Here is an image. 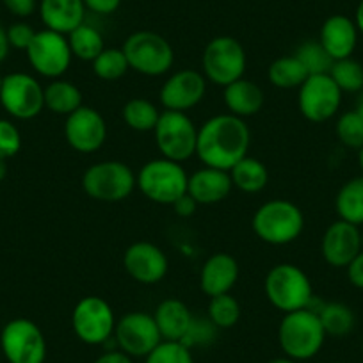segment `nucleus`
<instances>
[{
	"label": "nucleus",
	"mask_w": 363,
	"mask_h": 363,
	"mask_svg": "<svg viewBox=\"0 0 363 363\" xmlns=\"http://www.w3.org/2000/svg\"><path fill=\"white\" fill-rule=\"evenodd\" d=\"M125 57L134 72L145 77L166 75L174 62V52L169 41L153 30H138L125 40Z\"/></svg>",
	"instance_id": "0eeeda50"
},
{
	"label": "nucleus",
	"mask_w": 363,
	"mask_h": 363,
	"mask_svg": "<svg viewBox=\"0 0 363 363\" xmlns=\"http://www.w3.org/2000/svg\"><path fill=\"white\" fill-rule=\"evenodd\" d=\"M123 267L128 277L138 284L155 285L167 274L169 262L159 246L148 240H139L125 250Z\"/></svg>",
	"instance_id": "a211bd4d"
},
{
	"label": "nucleus",
	"mask_w": 363,
	"mask_h": 363,
	"mask_svg": "<svg viewBox=\"0 0 363 363\" xmlns=\"http://www.w3.org/2000/svg\"><path fill=\"white\" fill-rule=\"evenodd\" d=\"M317 315H319L326 337L330 335V337L340 338L354 330V312L347 305H344V303H326V305H323L317 310Z\"/></svg>",
	"instance_id": "7c9ffc66"
},
{
	"label": "nucleus",
	"mask_w": 363,
	"mask_h": 363,
	"mask_svg": "<svg viewBox=\"0 0 363 363\" xmlns=\"http://www.w3.org/2000/svg\"><path fill=\"white\" fill-rule=\"evenodd\" d=\"M267 77L269 82L278 89H299V86L308 79V73L299 59L292 54L274 59L267 68Z\"/></svg>",
	"instance_id": "c85d7f7f"
},
{
	"label": "nucleus",
	"mask_w": 363,
	"mask_h": 363,
	"mask_svg": "<svg viewBox=\"0 0 363 363\" xmlns=\"http://www.w3.org/2000/svg\"><path fill=\"white\" fill-rule=\"evenodd\" d=\"M189 174L180 162L169 159H153L135 174V186L146 200L159 205H173L187 193Z\"/></svg>",
	"instance_id": "39448f33"
},
{
	"label": "nucleus",
	"mask_w": 363,
	"mask_h": 363,
	"mask_svg": "<svg viewBox=\"0 0 363 363\" xmlns=\"http://www.w3.org/2000/svg\"><path fill=\"white\" fill-rule=\"evenodd\" d=\"M335 134L338 141L352 150H359L363 146V120L354 109L345 111L338 116L335 125Z\"/></svg>",
	"instance_id": "e433bc0d"
},
{
	"label": "nucleus",
	"mask_w": 363,
	"mask_h": 363,
	"mask_svg": "<svg viewBox=\"0 0 363 363\" xmlns=\"http://www.w3.org/2000/svg\"><path fill=\"white\" fill-rule=\"evenodd\" d=\"M84 6L96 15H113L121 6V0H84Z\"/></svg>",
	"instance_id": "c03bdc74"
},
{
	"label": "nucleus",
	"mask_w": 363,
	"mask_h": 363,
	"mask_svg": "<svg viewBox=\"0 0 363 363\" xmlns=\"http://www.w3.org/2000/svg\"><path fill=\"white\" fill-rule=\"evenodd\" d=\"M345 272H347L349 284L352 287L362 289L363 291V250L349 262L347 267H345Z\"/></svg>",
	"instance_id": "37998d69"
},
{
	"label": "nucleus",
	"mask_w": 363,
	"mask_h": 363,
	"mask_svg": "<svg viewBox=\"0 0 363 363\" xmlns=\"http://www.w3.org/2000/svg\"><path fill=\"white\" fill-rule=\"evenodd\" d=\"M251 130L242 118L233 114L212 116L198 128L196 155L203 166L230 171L247 155Z\"/></svg>",
	"instance_id": "f257e3e1"
},
{
	"label": "nucleus",
	"mask_w": 363,
	"mask_h": 363,
	"mask_svg": "<svg viewBox=\"0 0 363 363\" xmlns=\"http://www.w3.org/2000/svg\"><path fill=\"white\" fill-rule=\"evenodd\" d=\"M6 160L8 159H2V157H0V182L8 177V162H6Z\"/></svg>",
	"instance_id": "3c124183"
},
{
	"label": "nucleus",
	"mask_w": 363,
	"mask_h": 363,
	"mask_svg": "<svg viewBox=\"0 0 363 363\" xmlns=\"http://www.w3.org/2000/svg\"><path fill=\"white\" fill-rule=\"evenodd\" d=\"M354 23H356V27H358L359 34H363V0H359L358 8H356Z\"/></svg>",
	"instance_id": "09e8293b"
},
{
	"label": "nucleus",
	"mask_w": 363,
	"mask_h": 363,
	"mask_svg": "<svg viewBox=\"0 0 363 363\" xmlns=\"http://www.w3.org/2000/svg\"><path fill=\"white\" fill-rule=\"evenodd\" d=\"M36 33L38 30H34L33 27L26 22H16L6 29L9 47L16 48V50H27V48H29V45L33 43Z\"/></svg>",
	"instance_id": "ea45409f"
},
{
	"label": "nucleus",
	"mask_w": 363,
	"mask_h": 363,
	"mask_svg": "<svg viewBox=\"0 0 363 363\" xmlns=\"http://www.w3.org/2000/svg\"><path fill=\"white\" fill-rule=\"evenodd\" d=\"M294 55L299 59V62L305 66L308 77L330 73L331 65H333V59H331V55L324 50V47L319 43V40H308L305 41V43H301Z\"/></svg>",
	"instance_id": "c9c22d12"
},
{
	"label": "nucleus",
	"mask_w": 363,
	"mask_h": 363,
	"mask_svg": "<svg viewBox=\"0 0 363 363\" xmlns=\"http://www.w3.org/2000/svg\"><path fill=\"white\" fill-rule=\"evenodd\" d=\"M251 226L262 242L285 246L299 239L305 228V216L292 201L269 200L255 211Z\"/></svg>",
	"instance_id": "f03ea898"
},
{
	"label": "nucleus",
	"mask_w": 363,
	"mask_h": 363,
	"mask_svg": "<svg viewBox=\"0 0 363 363\" xmlns=\"http://www.w3.org/2000/svg\"><path fill=\"white\" fill-rule=\"evenodd\" d=\"M0 347L9 363H45L47 340L43 331L30 319H13L2 328Z\"/></svg>",
	"instance_id": "9b49d317"
},
{
	"label": "nucleus",
	"mask_w": 363,
	"mask_h": 363,
	"mask_svg": "<svg viewBox=\"0 0 363 363\" xmlns=\"http://www.w3.org/2000/svg\"><path fill=\"white\" fill-rule=\"evenodd\" d=\"M342 93L328 73L310 75L299 86L298 106L303 118L312 123H324L337 116L342 106Z\"/></svg>",
	"instance_id": "2eb2a0df"
},
{
	"label": "nucleus",
	"mask_w": 363,
	"mask_h": 363,
	"mask_svg": "<svg viewBox=\"0 0 363 363\" xmlns=\"http://www.w3.org/2000/svg\"><path fill=\"white\" fill-rule=\"evenodd\" d=\"M358 27L354 20L345 15H331L324 20L319 33V43L331 55L333 61L352 57L358 45Z\"/></svg>",
	"instance_id": "412c9836"
},
{
	"label": "nucleus",
	"mask_w": 363,
	"mask_h": 363,
	"mask_svg": "<svg viewBox=\"0 0 363 363\" xmlns=\"http://www.w3.org/2000/svg\"><path fill=\"white\" fill-rule=\"evenodd\" d=\"M239 280V262L230 253H214L205 260L200 272L201 292L208 298L228 294Z\"/></svg>",
	"instance_id": "aec40b11"
},
{
	"label": "nucleus",
	"mask_w": 363,
	"mask_h": 363,
	"mask_svg": "<svg viewBox=\"0 0 363 363\" xmlns=\"http://www.w3.org/2000/svg\"><path fill=\"white\" fill-rule=\"evenodd\" d=\"M65 138L75 152L95 153L106 143L107 123L99 111L82 106L66 116Z\"/></svg>",
	"instance_id": "f3484780"
},
{
	"label": "nucleus",
	"mask_w": 363,
	"mask_h": 363,
	"mask_svg": "<svg viewBox=\"0 0 363 363\" xmlns=\"http://www.w3.org/2000/svg\"><path fill=\"white\" fill-rule=\"evenodd\" d=\"M363 237L359 226L337 219L324 232L320 240V253L331 267L345 269L349 262L362 251Z\"/></svg>",
	"instance_id": "6ab92c4d"
},
{
	"label": "nucleus",
	"mask_w": 363,
	"mask_h": 363,
	"mask_svg": "<svg viewBox=\"0 0 363 363\" xmlns=\"http://www.w3.org/2000/svg\"><path fill=\"white\" fill-rule=\"evenodd\" d=\"M26 54L34 72L52 80L61 79L73 59L68 38L50 29L38 30Z\"/></svg>",
	"instance_id": "ddd939ff"
},
{
	"label": "nucleus",
	"mask_w": 363,
	"mask_h": 363,
	"mask_svg": "<svg viewBox=\"0 0 363 363\" xmlns=\"http://www.w3.org/2000/svg\"><path fill=\"white\" fill-rule=\"evenodd\" d=\"M223 100L230 114L237 118L255 116L262 111L265 102L264 91L253 80L239 79L235 82L223 87Z\"/></svg>",
	"instance_id": "393cba45"
},
{
	"label": "nucleus",
	"mask_w": 363,
	"mask_h": 363,
	"mask_svg": "<svg viewBox=\"0 0 363 363\" xmlns=\"http://www.w3.org/2000/svg\"><path fill=\"white\" fill-rule=\"evenodd\" d=\"M2 2H4L6 9L18 18H27L38 8V0H2Z\"/></svg>",
	"instance_id": "79ce46f5"
},
{
	"label": "nucleus",
	"mask_w": 363,
	"mask_h": 363,
	"mask_svg": "<svg viewBox=\"0 0 363 363\" xmlns=\"http://www.w3.org/2000/svg\"><path fill=\"white\" fill-rule=\"evenodd\" d=\"M198 208V203L194 201L193 196H189V194H184V196L178 198L177 201L173 203V211L174 214L180 216V218H191V216L196 212Z\"/></svg>",
	"instance_id": "a18cd8bd"
},
{
	"label": "nucleus",
	"mask_w": 363,
	"mask_h": 363,
	"mask_svg": "<svg viewBox=\"0 0 363 363\" xmlns=\"http://www.w3.org/2000/svg\"><path fill=\"white\" fill-rule=\"evenodd\" d=\"M228 173L232 178V186L240 193H260L269 184V171L265 164L250 155L240 159Z\"/></svg>",
	"instance_id": "a878e982"
},
{
	"label": "nucleus",
	"mask_w": 363,
	"mask_h": 363,
	"mask_svg": "<svg viewBox=\"0 0 363 363\" xmlns=\"http://www.w3.org/2000/svg\"><path fill=\"white\" fill-rule=\"evenodd\" d=\"M135 173L120 160H102L91 164L82 174V189L91 200L116 203L134 193Z\"/></svg>",
	"instance_id": "423d86ee"
},
{
	"label": "nucleus",
	"mask_w": 363,
	"mask_h": 363,
	"mask_svg": "<svg viewBox=\"0 0 363 363\" xmlns=\"http://www.w3.org/2000/svg\"><path fill=\"white\" fill-rule=\"evenodd\" d=\"M267 363H298V362L292 358H287V356H280V358H272L271 362H267Z\"/></svg>",
	"instance_id": "603ef678"
},
{
	"label": "nucleus",
	"mask_w": 363,
	"mask_h": 363,
	"mask_svg": "<svg viewBox=\"0 0 363 363\" xmlns=\"http://www.w3.org/2000/svg\"><path fill=\"white\" fill-rule=\"evenodd\" d=\"M232 178L228 171L216 167H201L194 171L187 180V194L194 198L198 205H214L226 200L232 193Z\"/></svg>",
	"instance_id": "4be33fe9"
},
{
	"label": "nucleus",
	"mask_w": 363,
	"mask_h": 363,
	"mask_svg": "<svg viewBox=\"0 0 363 363\" xmlns=\"http://www.w3.org/2000/svg\"><path fill=\"white\" fill-rule=\"evenodd\" d=\"M66 38H68L72 55L75 59H80V61L93 62L102 54L104 48H106L102 33L99 29H95L93 26H87V23L79 26Z\"/></svg>",
	"instance_id": "c756f323"
},
{
	"label": "nucleus",
	"mask_w": 363,
	"mask_h": 363,
	"mask_svg": "<svg viewBox=\"0 0 363 363\" xmlns=\"http://www.w3.org/2000/svg\"><path fill=\"white\" fill-rule=\"evenodd\" d=\"M91 68L99 79L113 82V80H120L121 77H125L130 66H128L121 48H104L102 54L91 62Z\"/></svg>",
	"instance_id": "f704fd0d"
},
{
	"label": "nucleus",
	"mask_w": 363,
	"mask_h": 363,
	"mask_svg": "<svg viewBox=\"0 0 363 363\" xmlns=\"http://www.w3.org/2000/svg\"><path fill=\"white\" fill-rule=\"evenodd\" d=\"M114 342L130 358H146L162 342L152 313L128 312L116 320Z\"/></svg>",
	"instance_id": "4468645a"
},
{
	"label": "nucleus",
	"mask_w": 363,
	"mask_h": 363,
	"mask_svg": "<svg viewBox=\"0 0 363 363\" xmlns=\"http://www.w3.org/2000/svg\"><path fill=\"white\" fill-rule=\"evenodd\" d=\"M9 43H8V34H6V27L0 23V62L4 61L9 54Z\"/></svg>",
	"instance_id": "de8ad7c7"
},
{
	"label": "nucleus",
	"mask_w": 363,
	"mask_h": 363,
	"mask_svg": "<svg viewBox=\"0 0 363 363\" xmlns=\"http://www.w3.org/2000/svg\"><path fill=\"white\" fill-rule=\"evenodd\" d=\"M82 93L73 82L65 79H54L45 87V109L59 116H69L82 107Z\"/></svg>",
	"instance_id": "bb28decb"
},
{
	"label": "nucleus",
	"mask_w": 363,
	"mask_h": 363,
	"mask_svg": "<svg viewBox=\"0 0 363 363\" xmlns=\"http://www.w3.org/2000/svg\"><path fill=\"white\" fill-rule=\"evenodd\" d=\"M153 319H155L162 340L182 342L186 338L194 317L186 303L177 298H169L159 303Z\"/></svg>",
	"instance_id": "b1692460"
},
{
	"label": "nucleus",
	"mask_w": 363,
	"mask_h": 363,
	"mask_svg": "<svg viewBox=\"0 0 363 363\" xmlns=\"http://www.w3.org/2000/svg\"><path fill=\"white\" fill-rule=\"evenodd\" d=\"M326 333L319 315L313 310H296L285 313L278 328V344L287 358L305 362L319 354Z\"/></svg>",
	"instance_id": "7ed1b4c3"
},
{
	"label": "nucleus",
	"mask_w": 363,
	"mask_h": 363,
	"mask_svg": "<svg viewBox=\"0 0 363 363\" xmlns=\"http://www.w3.org/2000/svg\"><path fill=\"white\" fill-rule=\"evenodd\" d=\"M246 50L239 40L232 36H218L211 40L201 55V68L207 82L226 87L242 79L246 73Z\"/></svg>",
	"instance_id": "6e6552de"
},
{
	"label": "nucleus",
	"mask_w": 363,
	"mask_h": 363,
	"mask_svg": "<svg viewBox=\"0 0 363 363\" xmlns=\"http://www.w3.org/2000/svg\"><path fill=\"white\" fill-rule=\"evenodd\" d=\"M358 164H359V169H362V177H363V146L358 150Z\"/></svg>",
	"instance_id": "864d4df0"
},
{
	"label": "nucleus",
	"mask_w": 363,
	"mask_h": 363,
	"mask_svg": "<svg viewBox=\"0 0 363 363\" xmlns=\"http://www.w3.org/2000/svg\"><path fill=\"white\" fill-rule=\"evenodd\" d=\"M333 363H344V362H333Z\"/></svg>",
	"instance_id": "6e6d98bb"
},
{
	"label": "nucleus",
	"mask_w": 363,
	"mask_h": 363,
	"mask_svg": "<svg viewBox=\"0 0 363 363\" xmlns=\"http://www.w3.org/2000/svg\"><path fill=\"white\" fill-rule=\"evenodd\" d=\"M0 104L9 116L33 120L45 109V87L29 73H9L2 79Z\"/></svg>",
	"instance_id": "f8f14e48"
},
{
	"label": "nucleus",
	"mask_w": 363,
	"mask_h": 363,
	"mask_svg": "<svg viewBox=\"0 0 363 363\" xmlns=\"http://www.w3.org/2000/svg\"><path fill=\"white\" fill-rule=\"evenodd\" d=\"M40 16L45 29L68 36L86 18L84 0H41Z\"/></svg>",
	"instance_id": "5701e85b"
},
{
	"label": "nucleus",
	"mask_w": 363,
	"mask_h": 363,
	"mask_svg": "<svg viewBox=\"0 0 363 363\" xmlns=\"http://www.w3.org/2000/svg\"><path fill=\"white\" fill-rule=\"evenodd\" d=\"M362 351H363V342H362Z\"/></svg>",
	"instance_id": "4d7b16f0"
},
{
	"label": "nucleus",
	"mask_w": 363,
	"mask_h": 363,
	"mask_svg": "<svg viewBox=\"0 0 363 363\" xmlns=\"http://www.w3.org/2000/svg\"><path fill=\"white\" fill-rule=\"evenodd\" d=\"M125 125L135 132H153L159 123L160 111L146 99H132L121 109Z\"/></svg>",
	"instance_id": "2f4dec72"
},
{
	"label": "nucleus",
	"mask_w": 363,
	"mask_h": 363,
	"mask_svg": "<svg viewBox=\"0 0 363 363\" xmlns=\"http://www.w3.org/2000/svg\"><path fill=\"white\" fill-rule=\"evenodd\" d=\"M72 328L80 342L87 345L106 344L116 328L113 306L99 296H86L72 312Z\"/></svg>",
	"instance_id": "9d476101"
},
{
	"label": "nucleus",
	"mask_w": 363,
	"mask_h": 363,
	"mask_svg": "<svg viewBox=\"0 0 363 363\" xmlns=\"http://www.w3.org/2000/svg\"><path fill=\"white\" fill-rule=\"evenodd\" d=\"M214 330L216 326L208 319H193V324H191L189 331H187L186 338L182 340V344H186L189 349L193 345L207 344L211 337H214Z\"/></svg>",
	"instance_id": "a19ab883"
},
{
	"label": "nucleus",
	"mask_w": 363,
	"mask_h": 363,
	"mask_svg": "<svg viewBox=\"0 0 363 363\" xmlns=\"http://www.w3.org/2000/svg\"><path fill=\"white\" fill-rule=\"evenodd\" d=\"M153 135L164 159L182 164L196 155L198 128L187 113L162 111Z\"/></svg>",
	"instance_id": "1a4fd4ad"
},
{
	"label": "nucleus",
	"mask_w": 363,
	"mask_h": 363,
	"mask_svg": "<svg viewBox=\"0 0 363 363\" xmlns=\"http://www.w3.org/2000/svg\"><path fill=\"white\" fill-rule=\"evenodd\" d=\"M145 363H194V358L186 344L162 340L146 356Z\"/></svg>",
	"instance_id": "4c0bfd02"
},
{
	"label": "nucleus",
	"mask_w": 363,
	"mask_h": 363,
	"mask_svg": "<svg viewBox=\"0 0 363 363\" xmlns=\"http://www.w3.org/2000/svg\"><path fill=\"white\" fill-rule=\"evenodd\" d=\"M328 75L333 79L342 93H359L363 91V65L352 57L333 61Z\"/></svg>",
	"instance_id": "473e14b6"
},
{
	"label": "nucleus",
	"mask_w": 363,
	"mask_h": 363,
	"mask_svg": "<svg viewBox=\"0 0 363 363\" xmlns=\"http://www.w3.org/2000/svg\"><path fill=\"white\" fill-rule=\"evenodd\" d=\"M265 298L284 313L310 308L313 287L301 267L294 264H278L267 272L264 281Z\"/></svg>",
	"instance_id": "20e7f679"
},
{
	"label": "nucleus",
	"mask_w": 363,
	"mask_h": 363,
	"mask_svg": "<svg viewBox=\"0 0 363 363\" xmlns=\"http://www.w3.org/2000/svg\"><path fill=\"white\" fill-rule=\"evenodd\" d=\"M2 79H4V77L0 75V89H2Z\"/></svg>",
	"instance_id": "5fc2aeb1"
},
{
	"label": "nucleus",
	"mask_w": 363,
	"mask_h": 363,
	"mask_svg": "<svg viewBox=\"0 0 363 363\" xmlns=\"http://www.w3.org/2000/svg\"><path fill=\"white\" fill-rule=\"evenodd\" d=\"M354 111L358 113V116L363 120V91H359V96H358V100H356Z\"/></svg>",
	"instance_id": "8fccbe9b"
},
{
	"label": "nucleus",
	"mask_w": 363,
	"mask_h": 363,
	"mask_svg": "<svg viewBox=\"0 0 363 363\" xmlns=\"http://www.w3.org/2000/svg\"><path fill=\"white\" fill-rule=\"evenodd\" d=\"M207 79L196 69L184 68L174 72L160 86L159 99L164 111H178L187 113L196 107L207 93Z\"/></svg>",
	"instance_id": "dca6fc26"
},
{
	"label": "nucleus",
	"mask_w": 363,
	"mask_h": 363,
	"mask_svg": "<svg viewBox=\"0 0 363 363\" xmlns=\"http://www.w3.org/2000/svg\"><path fill=\"white\" fill-rule=\"evenodd\" d=\"M335 211L338 219L351 225H363V177L351 178L338 189L335 196Z\"/></svg>",
	"instance_id": "cd10ccee"
},
{
	"label": "nucleus",
	"mask_w": 363,
	"mask_h": 363,
	"mask_svg": "<svg viewBox=\"0 0 363 363\" xmlns=\"http://www.w3.org/2000/svg\"><path fill=\"white\" fill-rule=\"evenodd\" d=\"M22 148V134L9 120H0V157L11 159Z\"/></svg>",
	"instance_id": "58836bf2"
},
{
	"label": "nucleus",
	"mask_w": 363,
	"mask_h": 363,
	"mask_svg": "<svg viewBox=\"0 0 363 363\" xmlns=\"http://www.w3.org/2000/svg\"><path fill=\"white\" fill-rule=\"evenodd\" d=\"M240 303L232 294L214 296L208 301V320L219 330H230L240 319Z\"/></svg>",
	"instance_id": "72a5a7b5"
},
{
	"label": "nucleus",
	"mask_w": 363,
	"mask_h": 363,
	"mask_svg": "<svg viewBox=\"0 0 363 363\" xmlns=\"http://www.w3.org/2000/svg\"><path fill=\"white\" fill-rule=\"evenodd\" d=\"M93 363H132V358L127 352L120 351V349H114V351H107L104 354H100Z\"/></svg>",
	"instance_id": "49530a36"
}]
</instances>
